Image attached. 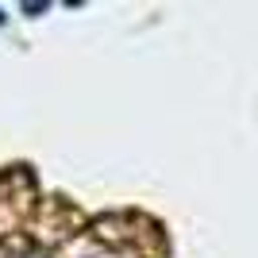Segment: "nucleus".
<instances>
[{
	"label": "nucleus",
	"instance_id": "1",
	"mask_svg": "<svg viewBox=\"0 0 258 258\" xmlns=\"http://www.w3.org/2000/svg\"><path fill=\"white\" fill-rule=\"evenodd\" d=\"M0 23H4V16H0Z\"/></svg>",
	"mask_w": 258,
	"mask_h": 258
}]
</instances>
